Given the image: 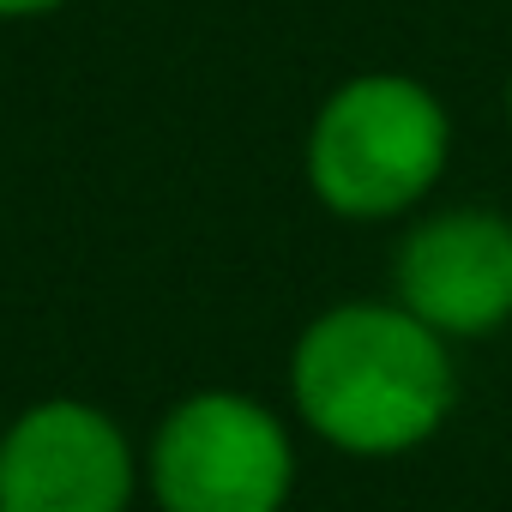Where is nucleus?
I'll return each mask as SVG.
<instances>
[{"label":"nucleus","mask_w":512,"mask_h":512,"mask_svg":"<svg viewBox=\"0 0 512 512\" xmlns=\"http://www.w3.org/2000/svg\"><path fill=\"white\" fill-rule=\"evenodd\" d=\"M290 398L332 452L404 458L428 446L458 404L452 338L422 326L404 302H338L302 326Z\"/></svg>","instance_id":"1"},{"label":"nucleus","mask_w":512,"mask_h":512,"mask_svg":"<svg viewBox=\"0 0 512 512\" xmlns=\"http://www.w3.org/2000/svg\"><path fill=\"white\" fill-rule=\"evenodd\" d=\"M145 476L163 512H284L296 488V446L272 404L205 386L157 422Z\"/></svg>","instance_id":"3"},{"label":"nucleus","mask_w":512,"mask_h":512,"mask_svg":"<svg viewBox=\"0 0 512 512\" xmlns=\"http://www.w3.org/2000/svg\"><path fill=\"white\" fill-rule=\"evenodd\" d=\"M392 296L440 338H488L512 320V217L452 205L422 217L392 260Z\"/></svg>","instance_id":"5"},{"label":"nucleus","mask_w":512,"mask_h":512,"mask_svg":"<svg viewBox=\"0 0 512 512\" xmlns=\"http://www.w3.org/2000/svg\"><path fill=\"white\" fill-rule=\"evenodd\" d=\"M139 458L85 398H43L0 434V512H127Z\"/></svg>","instance_id":"4"},{"label":"nucleus","mask_w":512,"mask_h":512,"mask_svg":"<svg viewBox=\"0 0 512 512\" xmlns=\"http://www.w3.org/2000/svg\"><path fill=\"white\" fill-rule=\"evenodd\" d=\"M446 157H452L446 103L404 73L344 79L314 109L302 145L314 199L350 223H386L416 211L446 175Z\"/></svg>","instance_id":"2"},{"label":"nucleus","mask_w":512,"mask_h":512,"mask_svg":"<svg viewBox=\"0 0 512 512\" xmlns=\"http://www.w3.org/2000/svg\"><path fill=\"white\" fill-rule=\"evenodd\" d=\"M506 127H512V79H506Z\"/></svg>","instance_id":"7"},{"label":"nucleus","mask_w":512,"mask_h":512,"mask_svg":"<svg viewBox=\"0 0 512 512\" xmlns=\"http://www.w3.org/2000/svg\"><path fill=\"white\" fill-rule=\"evenodd\" d=\"M55 7H67V0H0V19H43Z\"/></svg>","instance_id":"6"}]
</instances>
